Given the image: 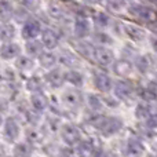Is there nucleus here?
I'll use <instances>...</instances> for the list:
<instances>
[{
    "label": "nucleus",
    "instance_id": "obj_23",
    "mask_svg": "<svg viewBox=\"0 0 157 157\" xmlns=\"http://www.w3.org/2000/svg\"><path fill=\"white\" fill-rule=\"evenodd\" d=\"M44 50V46L40 40L37 39H32V40H26V44H25V52L26 55L32 58H37L39 54Z\"/></svg>",
    "mask_w": 157,
    "mask_h": 157
},
{
    "label": "nucleus",
    "instance_id": "obj_7",
    "mask_svg": "<svg viewBox=\"0 0 157 157\" xmlns=\"http://www.w3.org/2000/svg\"><path fill=\"white\" fill-rule=\"evenodd\" d=\"M130 11L131 15H134L135 18L141 19L144 22H150L152 24L153 21L157 19V14L153 8H150L149 6H144V4H134V6H130L127 8Z\"/></svg>",
    "mask_w": 157,
    "mask_h": 157
},
{
    "label": "nucleus",
    "instance_id": "obj_14",
    "mask_svg": "<svg viewBox=\"0 0 157 157\" xmlns=\"http://www.w3.org/2000/svg\"><path fill=\"white\" fill-rule=\"evenodd\" d=\"M123 32L132 41H142L146 37V30L134 24H124L123 25Z\"/></svg>",
    "mask_w": 157,
    "mask_h": 157
},
{
    "label": "nucleus",
    "instance_id": "obj_4",
    "mask_svg": "<svg viewBox=\"0 0 157 157\" xmlns=\"http://www.w3.org/2000/svg\"><path fill=\"white\" fill-rule=\"evenodd\" d=\"M59 135L65 145L68 146H76L78 142L81 141V132L78 130L77 125L72 124V123H65L61 124L59 127Z\"/></svg>",
    "mask_w": 157,
    "mask_h": 157
},
{
    "label": "nucleus",
    "instance_id": "obj_39",
    "mask_svg": "<svg viewBox=\"0 0 157 157\" xmlns=\"http://www.w3.org/2000/svg\"><path fill=\"white\" fill-rule=\"evenodd\" d=\"M22 2V6L26 7L28 10H36L39 7V2L40 0H21Z\"/></svg>",
    "mask_w": 157,
    "mask_h": 157
},
{
    "label": "nucleus",
    "instance_id": "obj_32",
    "mask_svg": "<svg viewBox=\"0 0 157 157\" xmlns=\"http://www.w3.org/2000/svg\"><path fill=\"white\" fill-rule=\"evenodd\" d=\"M106 7L113 13H123L128 8L127 0H105Z\"/></svg>",
    "mask_w": 157,
    "mask_h": 157
},
{
    "label": "nucleus",
    "instance_id": "obj_3",
    "mask_svg": "<svg viewBox=\"0 0 157 157\" xmlns=\"http://www.w3.org/2000/svg\"><path fill=\"white\" fill-rule=\"evenodd\" d=\"M21 132H22V128L15 117L8 116L7 119H4L3 125H2V134H3V138H4L6 142H8V144H15V142H18L19 136H21Z\"/></svg>",
    "mask_w": 157,
    "mask_h": 157
},
{
    "label": "nucleus",
    "instance_id": "obj_19",
    "mask_svg": "<svg viewBox=\"0 0 157 157\" xmlns=\"http://www.w3.org/2000/svg\"><path fill=\"white\" fill-rule=\"evenodd\" d=\"M14 65H15L17 71H19V72H30L35 68V59L32 57H29V55L19 54L14 59Z\"/></svg>",
    "mask_w": 157,
    "mask_h": 157
},
{
    "label": "nucleus",
    "instance_id": "obj_42",
    "mask_svg": "<svg viewBox=\"0 0 157 157\" xmlns=\"http://www.w3.org/2000/svg\"><path fill=\"white\" fill-rule=\"evenodd\" d=\"M66 147H68V145H66L65 147H63V149H61L59 152H58V155H62V156H72L73 155V150H71V152H68V150H66Z\"/></svg>",
    "mask_w": 157,
    "mask_h": 157
},
{
    "label": "nucleus",
    "instance_id": "obj_35",
    "mask_svg": "<svg viewBox=\"0 0 157 157\" xmlns=\"http://www.w3.org/2000/svg\"><path fill=\"white\" fill-rule=\"evenodd\" d=\"M59 58H61V63H63L65 66H69V68H73L77 63L76 57H75L71 51H63Z\"/></svg>",
    "mask_w": 157,
    "mask_h": 157
},
{
    "label": "nucleus",
    "instance_id": "obj_27",
    "mask_svg": "<svg viewBox=\"0 0 157 157\" xmlns=\"http://www.w3.org/2000/svg\"><path fill=\"white\" fill-rule=\"evenodd\" d=\"M152 116V110H150V105L146 102V101H142L136 105L135 108V117L138 120H146Z\"/></svg>",
    "mask_w": 157,
    "mask_h": 157
},
{
    "label": "nucleus",
    "instance_id": "obj_16",
    "mask_svg": "<svg viewBox=\"0 0 157 157\" xmlns=\"http://www.w3.org/2000/svg\"><path fill=\"white\" fill-rule=\"evenodd\" d=\"M110 66L113 68L114 75H117V76H120V77L130 76V75L132 73V71H134L132 62H131V61H128V59H117V61H113V63H112Z\"/></svg>",
    "mask_w": 157,
    "mask_h": 157
},
{
    "label": "nucleus",
    "instance_id": "obj_9",
    "mask_svg": "<svg viewBox=\"0 0 157 157\" xmlns=\"http://www.w3.org/2000/svg\"><path fill=\"white\" fill-rule=\"evenodd\" d=\"M44 83H47L51 88H61V87L63 86V83H66L65 80V71H63L62 68H57V66H54V68L48 69L47 71V73L44 75Z\"/></svg>",
    "mask_w": 157,
    "mask_h": 157
},
{
    "label": "nucleus",
    "instance_id": "obj_11",
    "mask_svg": "<svg viewBox=\"0 0 157 157\" xmlns=\"http://www.w3.org/2000/svg\"><path fill=\"white\" fill-rule=\"evenodd\" d=\"M92 84L94 87L98 90L99 92H103V94H109L113 88V80L105 72H97L92 76Z\"/></svg>",
    "mask_w": 157,
    "mask_h": 157
},
{
    "label": "nucleus",
    "instance_id": "obj_13",
    "mask_svg": "<svg viewBox=\"0 0 157 157\" xmlns=\"http://www.w3.org/2000/svg\"><path fill=\"white\" fill-rule=\"evenodd\" d=\"M40 41L47 50H54L59 44V35L54 29L46 28V29H41L40 32Z\"/></svg>",
    "mask_w": 157,
    "mask_h": 157
},
{
    "label": "nucleus",
    "instance_id": "obj_31",
    "mask_svg": "<svg viewBox=\"0 0 157 157\" xmlns=\"http://www.w3.org/2000/svg\"><path fill=\"white\" fill-rule=\"evenodd\" d=\"M136 69H138L139 73L142 75H146L150 69V61L147 59L145 55H136L135 57V62L132 63Z\"/></svg>",
    "mask_w": 157,
    "mask_h": 157
},
{
    "label": "nucleus",
    "instance_id": "obj_15",
    "mask_svg": "<svg viewBox=\"0 0 157 157\" xmlns=\"http://www.w3.org/2000/svg\"><path fill=\"white\" fill-rule=\"evenodd\" d=\"M29 102H30L32 109L40 112V113H43V112L48 108V98H47V95L44 94L43 91L32 92L30 98H29Z\"/></svg>",
    "mask_w": 157,
    "mask_h": 157
},
{
    "label": "nucleus",
    "instance_id": "obj_21",
    "mask_svg": "<svg viewBox=\"0 0 157 157\" xmlns=\"http://www.w3.org/2000/svg\"><path fill=\"white\" fill-rule=\"evenodd\" d=\"M17 35V28L11 22H4L0 25V43L13 41Z\"/></svg>",
    "mask_w": 157,
    "mask_h": 157
},
{
    "label": "nucleus",
    "instance_id": "obj_29",
    "mask_svg": "<svg viewBox=\"0 0 157 157\" xmlns=\"http://www.w3.org/2000/svg\"><path fill=\"white\" fill-rule=\"evenodd\" d=\"M92 41L97 43L98 46H106V47L112 46V44L114 43L113 37L105 32H95L94 35H92Z\"/></svg>",
    "mask_w": 157,
    "mask_h": 157
},
{
    "label": "nucleus",
    "instance_id": "obj_41",
    "mask_svg": "<svg viewBox=\"0 0 157 157\" xmlns=\"http://www.w3.org/2000/svg\"><path fill=\"white\" fill-rule=\"evenodd\" d=\"M149 43H150V46H152L153 51H155L156 54H157V35L149 36Z\"/></svg>",
    "mask_w": 157,
    "mask_h": 157
},
{
    "label": "nucleus",
    "instance_id": "obj_5",
    "mask_svg": "<svg viewBox=\"0 0 157 157\" xmlns=\"http://www.w3.org/2000/svg\"><path fill=\"white\" fill-rule=\"evenodd\" d=\"M84 101V97L78 90L76 88H65L63 92L61 94V103L65 108L71 109V110H76L81 106Z\"/></svg>",
    "mask_w": 157,
    "mask_h": 157
},
{
    "label": "nucleus",
    "instance_id": "obj_10",
    "mask_svg": "<svg viewBox=\"0 0 157 157\" xmlns=\"http://www.w3.org/2000/svg\"><path fill=\"white\" fill-rule=\"evenodd\" d=\"M73 33L77 39H86L91 33V21L87 15H75Z\"/></svg>",
    "mask_w": 157,
    "mask_h": 157
},
{
    "label": "nucleus",
    "instance_id": "obj_44",
    "mask_svg": "<svg viewBox=\"0 0 157 157\" xmlns=\"http://www.w3.org/2000/svg\"><path fill=\"white\" fill-rule=\"evenodd\" d=\"M92 3H102V2H105V0H91Z\"/></svg>",
    "mask_w": 157,
    "mask_h": 157
},
{
    "label": "nucleus",
    "instance_id": "obj_20",
    "mask_svg": "<svg viewBox=\"0 0 157 157\" xmlns=\"http://www.w3.org/2000/svg\"><path fill=\"white\" fill-rule=\"evenodd\" d=\"M37 59H39V65H40L43 69H47V71L51 69V68H54L58 62V57L54 54V52L44 51V50L39 54Z\"/></svg>",
    "mask_w": 157,
    "mask_h": 157
},
{
    "label": "nucleus",
    "instance_id": "obj_25",
    "mask_svg": "<svg viewBox=\"0 0 157 157\" xmlns=\"http://www.w3.org/2000/svg\"><path fill=\"white\" fill-rule=\"evenodd\" d=\"M86 103L87 106H88V109L91 112H95V113H99L101 110L103 109V101L101 99L98 95L92 94V92H90V94L86 95Z\"/></svg>",
    "mask_w": 157,
    "mask_h": 157
},
{
    "label": "nucleus",
    "instance_id": "obj_12",
    "mask_svg": "<svg viewBox=\"0 0 157 157\" xmlns=\"http://www.w3.org/2000/svg\"><path fill=\"white\" fill-rule=\"evenodd\" d=\"M22 48L18 43L14 41H4L0 44V58L3 61H13L21 54Z\"/></svg>",
    "mask_w": 157,
    "mask_h": 157
},
{
    "label": "nucleus",
    "instance_id": "obj_36",
    "mask_svg": "<svg viewBox=\"0 0 157 157\" xmlns=\"http://www.w3.org/2000/svg\"><path fill=\"white\" fill-rule=\"evenodd\" d=\"M94 25L97 28H99V29H103V28H106L108 26V24H109V17L106 15V14H103V13H97V14H94Z\"/></svg>",
    "mask_w": 157,
    "mask_h": 157
},
{
    "label": "nucleus",
    "instance_id": "obj_30",
    "mask_svg": "<svg viewBox=\"0 0 157 157\" xmlns=\"http://www.w3.org/2000/svg\"><path fill=\"white\" fill-rule=\"evenodd\" d=\"M32 146L29 142H18L14 145L13 147V155L14 156H30L32 155Z\"/></svg>",
    "mask_w": 157,
    "mask_h": 157
},
{
    "label": "nucleus",
    "instance_id": "obj_40",
    "mask_svg": "<svg viewBox=\"0 0 157 157\" xmlns=\"http://www.w3.org/2000/svg\"><path fill=\"white\" fill-rule=\"evenodd\" d=\"M105 102H106V103H103V105L109 106V108H117V106H119V101L116 99V97L112 98V97H109V95H106Z\"/></svg>",
    "mask_w": 157,
    "mask_h": 157
},
{
    "label": "nucleus",
    "instance_id": "obj_8",
    "mask_svg": "<svg viewBox=\"0 0 157 157\" xmlns=\"http://www.w3.org/2000/svg\"><path fill=\"white\" fill-rule=\"evenodd\" d=\"M41 24L37 21V19L29 18L22 24L21 28V37L24 39L25 41L26 40H32V39H37L40 36L41 32Z\"/></svg>",
    "mask_w": 157,
    "mask_h": 157
},
{
    "label": "nucleus",
    "instance_id": "obj_33",
    "mask_svg": "<svg viewBox=\"0 0 157 157\" xmlns=\"http://www.w3.org/2000/svg\"><path fill=\"white\" fill-rule=\"evenodd\" d=\"M25 136H26V142H29L30 145H36L41 141V132L33 125H29V128L25 131Z\"/></svg>",
    "mask_w": 157,
    "mask_h": 157
},
{
    "label": "nucleus",
    "instance_id": "obj_43",
    "mask_svg": "<svg viewBox=\"0 0 157 157\" xmlns=\"http://www.w3.org/2000/svg\"><path fill=\"white\" fill-rule=\"evenodd\" d=\"M3 121H4V117H3V114L0 113V128H2V125H3Z\"/></svg>",
    "mask_w": 157,
    "mask_h": 157
},
{
    "label": "nucleus",
    "instance_id": "obj_2",
    "mask_svg": "<svg viewBox=\"0 0 157 157\" xmlns=\"http://www.w3.org/2000/svg\"><path fill=\"white\" fill-rule=\"evenodd\" d=\"M112 90L114 91V97L120 101L127 102V105L135 99L136 88H135V86H134L132 81H130V80L116 81V83H113V88Z\"/></svg>",
    "mask_w": 157,
    "mask_h": 157
},
{
    "label": "nucleus",
    "instance_id": "obj_6",
    "mask_svg": "<svg viewBox=\"0 0 157 157\" xmlns=\"http://www.w3.org/2000/svg\"><path fill=\"white\" fill-rule=\"evenodd\" d=\"M91 59L94 61L97 65L102 66V68H108L113 63L114 61V54L110 48L106 46H98L92 48V57Z\"/></svg>",
    "mask_w": 157,
    "mask_h": 157
},
{
    "label": "nucleus",
    "instance_id": "obj_37",
    "mask_svg": "<svg viewBox=\"0 0 157 157\" xmlns=\"http://www.w3.org/2000/svg\"><path fill=\"white\" fill-rule=\"evenodd\" d=\"M76 150L77 155L84 156V155H91V149H92V142L91 141H80L76 145Z\"/></svg>",
    "mask_w": 157,
    "mask_h": 157
},
{
    "label": "nucleus",
    "instance_id": "obj_22",
    "mask_svg": "<svg viewBox=\"0 0 157 157\" xmlns=\"http://www.w3.org/2000/svg\"><path fill=\"white\" fill-rule=\"evenodd\" d=\"M14 15V6L10 0H0V24L10 22Z\"/></svg>",
    "mask_w": 157,
    "mask_h": 157
},
{
    "label": "nucleus",
    "instance_id": "obj_28",
    "mask_svg": "<svg viewBox=\"0 0 157 157\" xmlns=\"http://www.w3.org/2000/svg\"><path fill=\"white\" fill-rule=\"evenodd\" d=\"M22 114H24V117H25V120H26L28 124L33 125V127H37L39 123H40V120H41V113L37 112V110H35V109L28 108Z\"/></svg>",
    "mask_w": 157,
    "mask_h": 157
},
{
    "label": "nucleus",
    "instance_id": "obj_38",
    "mask_svg": "<svg viewBox=\"0 0 157 157\" xmlns=\"http://www.w3.org/2000/svg\"><path fill=\"white\" fill-rule=\"evenodd\" d=\"M3 77H4L8 83H14L15 77H17V73H15V71H13L11 68H6V69H3Z\"/></svg>",
    "mask_w": 157,
    "mask_h": 157
},
{
    "label": "nucleus",
    "instance_id": "obj_18",
    "mask_svg": "<svg viewBox=\"0 0 157 157\" xmlns=\"http://www.w3.org/2000/svg\"><path fill=\"white\" fill-rule=\"evenodd\" d=\"M144 152H145V146H144V144L139 141V138L132 136V138H130L127 141V145H125V147H124V155L139 156V155H144Z\"/></svg>",
    "mask_w": 157,
    "mask_h": 157
},
{
    "label": "nucleus",
    "instance_id": "obj_34",
    "mask_svg": "<svg viewBox=\"0 0 157 157\" xmlns=\"http://www.w3.org/2000/svg\"><path fill=\"white\" fill-rule=\"evenodd\" d=\"M13 18L15 19L18 24H24L26 19H29L30 18V15H29V10H28L26 7H19L18 10H15L14 8V15H13Z\"/></svg>",
    "mask_w": 157,
    "mask_h": 157
},
{
    "label": "nucleus",
    "instance_id": "obj_1",
    "mask_svg": "<svg viewBox=\"0 0 157 157\" xmlns=\"http://www.w3.org/2000/svg\"><path fill=\"white\" fill-rule=\"evenodd\" d=\"M123 120L120 117L109 116V117H99L97 120V123L94 124V127H97V130L101 132V135L105 138H110V136L116 135L121 131L123 128Z\"/></svg>",
    "mask_w": 157,
    "mask_h": 157
},
{
    "label": "nucleus",
    "instance_id": "obj_26",
    "mask_svg": "<svg viewBox=\"0 0 157 157\" xmlns=\"http://www.w3.org/2000/svg\"><path fill=\"white\" fill-rule=\"evenodd\" d=\"M43 87H44V80L39 76H32L25 81V88L30 94L32 92H37V91H43Z\"/></svg>",
    "mask_w": 157,
    "mask_h": 157
},
{
    "label": "nucleus",
    "instance_id": "obj_24",
    "mask_svg": "<svg viewBox=\"0 0 157 157\" xmlns=\"http://www.w3.org/2000/svg\"><path fill=\"white\" fill-rule=\"evenodd\" d=\"M65 80H66V83L72 84V86L76 87V88H80V87H83V84H84L83 73L76 71V69H71V71L65 72Z\"/></svg>",
    "mask_w": 157,
    "mask_h": 157
},
{
    "label": "nucleus",
    "instance_id": "obj_17",
    "mask_svg": "<svg viewBox=\"0 0 157 157\" xmlns=\"http://www.w3.org/2000/svg\"><path fill=\"white\" fill-rule=\"evenodd\" d=\"M47 14L50 18L55 19V21H61L65 18V7L62 3L57 2V0H50L47 3Z\"/></svg>",
    "mask_w": 157,
    "mask_h": 157
}]
</instances>
